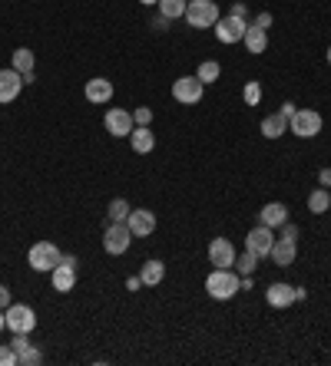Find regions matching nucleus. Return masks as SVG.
<instances>
[{"mask_svg":"<svg viewBox=\"0 0 331 366\" xmlns=\"http://www.w3.org/2000/svg\"><path fill=\"white\" fill-rule=\"evenodd\" d=\"M239 291H242V277H235L229 268H216L206 277V294L212 301H232Z\"/></svg>","mask_w":331,"mask_h":366,"instance_id":"f257e3e1","label":"nucleus"},{"mask_svg":"<svg viewBox=\"0 0 331 366\" xmlns=\"http://www.w3.org/2000/svg\"><path fill=\"white\" fill-rule=\"evenodd\" d=\"M186 23L192 27V30H206V27H216V23H219V7H216L212 0H189Z\"/></svg>","mask_w":331,"mask_h":366,"instance_id":"f03ea898","label":"nucleus"},{"mask_svg":"<svg viewBox=\"0 0 331 366\" xmlns=\"http://www.w3.org/2000/svg\"><path fill=\"white\" fill-rule=\"evenodd\" d=\"M288 132H295L298 139H315L321 132V112H315V109H295L288 116Z\"/></svg>","mask_w":331,"mask_h":366,"instance_id":"7ed1b4c3","label":"nucleus"},{"mask_svg":"<svg viewBox=\"0 0 331 366\" xmlns=\"http://www.w3.org/2000/svg\"><path fill=\"white\" fill-rule=\"evenodd\" d=\"M60 248L56 244H50V241H37L30 248V254H27V261H30L33 270H44V274H54V268L60 264Z\"/></svg>","mask_w":331,"mask_h":366,"instance_id":"20e7f679","label":"nucleus"},{"mask_svg":"<svg viewBox=\"0 0 331 366\" xmlns=\"http://www.w3.org/2000/svg\"><path fill=\"white\" fill-rule=\"evenodd\" d=\"M202 93H206V83H202L199 76H179L176 83H173V99H176V103H182V106H192V103H199V99H202Z\"/></svg>","mask_w":331,"mask_h":366,"instance_id":"39448f33","label":"nucleus"},{"mask_svg":"<svg viewBox=\"0 0 331 366\" xmlns=\"http://www.w3.org/2000/svg\"><path fill=\"white\" fill-rule=\"evenodd\" d=\"M130 241H132V231L126 228V221H110L106 235H103V251L106 254H126Z\"/></svg>","mask_w":331,"mask_h":366,"instance_id":"423d86ee","label":"nucleus"},{"mask_svg":"<svg viewBox=\"0 0 331 366\" xmlns=\"http://www.w3.org/2000/svg\"><path fill=\"white\" fill-rule=\"evenodd\" d=\"M4 313H7V330H13V334H30L37 327V313L27 303H11Z\"/></svg>","mask_w":331,"mask_h":366,"instance_id":"0eeeda50","label":"nucleus"},{"mask_svg":"<svg viewBox=\"0 0 331 366\" xmlns=\"http://www.w3.org/2000/svg\"><path fill=\"white\" fill-rule=\"evenodd\" d=\"M216 37H219V44H239L249 30V20H239V17H219V23L212 27Z\"/></svg>","mask_w":331,"mask_h":366,"instance_id":"6e6552de","label":"nucleus"},{"mask_svg":"<svg viewBox=\"0 0 331 366\" xmlns=\"http://www.w3.org/2000/svg\"><path fill=\"white\" fill-rule=\"evenodd\" d=\"M272 244H275V235H272V228H265V225L252 228L249 237H245V248L252 251V254H258V258H268Z\"/></svg>","mask_w":331,"mask_h":366,"instance_id":"1a4fd4ad","label":"nucleus"},{"mask_svg":"<svg viewBox=\"0 0 331 366\" xmlns=\"http://www.w3.org/2000/svg\"><path fill=\"white\" fill-rule=\"evenodd\" d=\"M126 228L132 231V237H149L156 231V215L146 208H132L130 218H126Z\"/></svg>","mask_w":331,"mask_h":366,"instance_id":"9d476101","label":"nucleus"},{"mask_svg":"<svg viewBox=\"0 0 331 366\" xmlns=\"http://www.w3.org/2000/svg\"><path fill=\"white\" fill-rule=\"evenodd\" d=\"M103 126H106V132L110 136H130L132 129H136V122H132V112H126V109H110L106 112V119H103Z\"/></svg>","mask_w":331,"mask_h":366,"instance_id":"9b49d317","label":"nucleus"},{"mask_svg":"<svg viewBox=\"0 0 331 366\" xmlns=\"http://www.w3.org/2000/svg\"><path fill=\"white\" fill-rule=\"evenodd\" d=\"M209 261L216 268H232L235 264V248L229 237H212L209 241Z\"/></svg>","mask_w":331,"mask_h":366,"instance_id":"f8f14e48","label":"nucleus"},{"mask_svg":"<svg viewBox=\"0 0 331 366\" xmlns=\"http://www.w3.org/2000/svg\"><path fill=\"white\" fill-rule=\"evenodd\" d=\"M23 89V76L17 70H0V103H13Z\"/></svg>","mask_w":331,"mask_h":366,"instance_id":"ddd939ff","label":"nucleus"},{"mask_svg":"<svg viewBox=\"0 0 331 366\" xmlns=\"http://www.w3.org/2000/svg\"><path fill=\"white\" fill-rule=\"evenodd\" d=\"M265 301L272 303V307H278V311H285V307H292L298 297H295V287H292V284H282V280H278V284H268Z\"/></svg>","mask_w":331,"mask_h":366,"instance_id":"4468645a","label":"nucleus"},{"mask_svg":"<svg viewBox=\"0 0 331 366\" xmlns=\"http://www.w3.org/2000/svg\"><path fill=\"white\" fill-rule=\"evenodd\" d=\"M87 99L89 103H96V106H103V103H110L113 99V79H103V76H96V79H87Z\"/></svg>","mask_w":331,"mask_h":366,"instance_id":"2eb2a0df","label":"nucleus"},{"mask_svg":"<svg viewBox=\"0 0 331 366\" xmlns=\"http://www.w3.org/2000/svg\"><path fill=\"white\" fill-rule=\"evenodd\" d=\"M258 218H262L265 228H272V231H275V228H282L288 221V208L282 205V202H268V205L258 211Z\"/></svg>","mask_w":331,"mask_h":366,"instance_id":"dca6fc26","label":"nucleus"},{"mask_svg":"<svg viewBox=\"0 0 331 366\" xmlns=\"http://www.w3.org/2000/svg\"><path fill=\"white\" fill-rule=\"evenodd\" d=\"M268 258L275 261L278 268H288L292 261H295V241H288V237H278L272 251H268Z\"/></svg>","mask_w":331,"mask_h":366,"instance_id":"f3484780","label":"nucleus"},{"mask_svg":"<svg viewBox=\"0 0 331 366\" xmlns=\"http://www.w3.org/2000/svg\"><path fill=\"white\" fill-rule=\"evenodd\" d=\"M77 287V268H66V264H56L54 268V291L70 294Z\"/></svg>","mask_w":331,"mask_h":366,"instance_id":"a211bd4d","label":"nucleus"},{"mask_svg":"<svg viewBox=\"0 0 331 366\" xmlns=\"http://www.w3.org/2000/svg\"><path fill=\"white\" fill-rule=\"evenodd\" d=\"M130 142H132V152H139V155L156 149V136L149 132V126H136V129L130 132Z\"/></svg>","mask_w":331,"mask_h":366,"instance_id":"6ab92c4d","label":"nucleus"},{"mask_svg":"<svg viewBox=\"0 0 331 366\" xmlns=\"http://www.w3.org/2000/svg\"><path fill=\"white\" fill-rule=\"evenodd\" d=\"M285 132H288V116L272 112V116L262 119V136L265 139H278V136H285Z\"/></svg>","mask_w":331,"mask_h":366,"instance_id":"aec40b11","label":"nucleus"},{"mask_svg":"<svg viewBox=\"0 0 331 366\" xmlns=\"http://www.w3.org/2000/svg\"><path fill=\"white\" fill-rule=\"evenodd\" d=\"M242 40H245V46H249V53H265V46H268V30L249 23V30H245Z\"/></svg>","mask_w":331,"mask_h":366,"instance_id":"412c9836","label":"nucleus"},{"mask_svg":"<svg viewBox=\"0 0 331 366\" xmlns=\"http://www.w3.org/2000/svg\"><path fill=\"white\" fill-rule=\"evenodd\" d=\"M163 277H166V264L163 261H146L143 264V270H139V280H143L146 287H156V284H163Z\"/></svg>","mask_w":331,"mask_h":366,"instance_id":"4be33fe9","label":"nucleus"},{"mask_svg":"<svg viewBox=\"0 0 331 366\" xmlns=\"http://www.w3.org/2000/svg\"><path fill=\"white\" fill-rule=\"evenodd\" d=\"M33 66H37V56H33V50H27V46H20V50H13V70L20 76L33 73Z\"/></svg>","mask_w":331,"mask_h":366,"instance_id":"5701e85b","label":"nucleus"},{"mask_svg":"<svg viewBox=\"0 0 331 366\" xmlns=\"http://www.w3.org/2000/svg\"><path fill=\"white\" fill-rule=\"evenodd\" d=\"M156 7H159V13H163L166 20H176V17H186L189 0H159Z\"/></svg>","mask_w":331,"mask_h":366,"instance_id":"b1692460","label":"nucleus"},{"mask_svg":"<svg viewBox=\"0 0 331 366\" xmlns=\"http://www.w3.org/2000/svg\"><path fill=\"white\" fill-rule=\"evenodd\" d=\"M328 205H331V195L325 192V188H315V192L308 195V211L311 215H325Z\"/></svg>","mask_w":331,"mask_h":366,"instance_id":"393cba45","label":"nucleus"},{"mask_svg":"<svg viewBox=\"0 0 331 366\" xmlns=\"http://www.w3.org/2000/svg\"><path fill=\"white\" fill-rule=\"evenodd\" d=\"M235 268H239L242 277H252L255 268H258V254H252V251L245 248V254H235Z\"/></svg>","mask_w":331,"mask_h":366,"instance_id":"a878e982","label":"nucleus"},{"mask_svg":"<svg viewBox=\"0 0 331 366\" xmlns=\"http://www.w3.org/2000/svg\"><path fill=\"white\" fill-rule=\"evenodd\" d=\"M130 202H126V198H113L110 202V211H106V215H110V221H126V218H130Z\"/></svg>","mask_w":331,"mask_h":366,"instance_id":"bb28decb","label":"nucleus"},{"mask_svg":"<svg viewBox=\"0 0 331 366\" xmlns=\"http://www.w3.org/2000/svg\"><path fill=\"white\" fill-rule=\"evenodd\" d=\"M219 73H222V66L216 63V60H206V63L196 70V76L202 79V83H216V79H219Z\"/></svg>","mask_w":331,"mask_h":366,"instance_id":"cd10ccee","label":"nucleus"},{"mask_svg":"<svg viewBox=\"0 0 331 366\" xmlns=\"http://www.w3.org/2000/svg\"><path fill=\"white\" fill-rule=\"evenodd\" d=\"M40 360L44 356H40V350H33V346H27L23 353H17V366H37Z\"/></svg>","mask_w":331,"mask_h":366,"instance_id":"c85d7f7f","label":"nucleus"},{"mask_svg":"<svg viewBox=\"0 0 331 366\" xmlns=\"http://www.w3.org/2000/svg\"><path fill=\"white\" fill-rule=\"evenodd\" d=\"M0 366H17V353L11 344H0Z\"/></svg>","mask_w":331,"mask_h":366,"instance_id":"c756f323","label":"nucleus"},{"mask_svg":"<svg viewBox=\"0 0 331 366\" xmlns=\"http://www.w3.org/2000/svg\"><path fill=\"white\" fill-rule=\"evenodd\" d=\"M132 122H136V126H149V122H153V109L139 106L136 112H132Z\"/></svg>","mask_w":331,"mask_h":366,"instance_id":"7c9ffc66","label":"nucleus"},{"mask_svg":"<svg viewBox=\"0 0 331 366\" xmlns=\"http://www.w3.org/2000/svg\"><path fill=\"white\" fill-rule=\"evenodd\" d=\"M258 99H262V86H258V83H249V86H245V103L255 106Z\"/></svg>","mask_w":331,"mask_h":366,"instance_id":"2f4dec72","label":"nucleus"},{"mask_svg":"<svg viewBox=\"0 0 331 366\" xmlns=\"http://www.w3.org/2000/svg\"><path fill=\"white\" fill-rule=\"evenodd\" d=\"M11 346H13V353H23V350H27V346H33V344H30V336H27V334H13Z\"/></svg>","mask_w":331,"mask_h":366,"instance_id":"473e14b6","label":"nucleus"},{"mask_svg":"<svg viewBox=\"0 0 331 366\" xmlns=\"http://www.w3.org/2000/svg\"><path fill=\"white\" fill-rule=\"evenodd\" d=\"M229 17H239V20H249V7H245L242 0H235V4H232V11H229Z\"/></svg>","mask_w":331,"mask_h":366,"instance_id":"72a5a7b5","label":"nucleus"},{"mask_svg":"<svg viewBox=\"0 0 331 366\" xmlns=\"http://www.w3.org/2000/svg\"><path fill=\"white\" fill-rule=\"evenodd\" d=\"M255 27H262V30H268V27H272V13H268V11L258 13V17H255Z\"/></svg>","mask_w":331,"mask_h":366,"instance_id":"f704fd0d","label":"nucleus"},{"mask_svg":"<svg viewBox=\"0 0 331 366\" xmlns=\"http://www.w3.org/2000/svg\"><path fill=\"white\" fill-rule=\"evenodd\" d=\"M11 307V291H7V284H0V311H7Z\"/></svg>","mask_w":331,"mask_h":366,"instance_id":"c9c22d12","label":"nucleus"},{"mask_svg":"<svg viewBox=\"0 0 331 366\" xmlns=\"http://www.w3.org/2000/svg\"><path fill=\"white\" fill-rule=\"evenodd\" d=\"M282 237H288V241H298V228L285 221V225H282Z\"/></svg>","mask_w":331,"mask_h":366,"instance_id":"e433bc0d","label":"nucleus"},{"mask_svg":"<svg viewBox=\"0 0 331 366\" xmlns=\"http://www.w3.org/2000/svg\"><path fill=\"white\" fill-rule=\"evenodd\" d=\"M318 182H321V188H331V169H321V172H318Z\"/></svg>","mask_w":331,"mask_h":366,"instance_id":"4c0bfd02","label":"nucleus"},{"mask_svg":"<svg viewBox=\"0 0 331 366\" xmlns=\"http://www.w3.org/2000/svg\"><path fill=\"white\" fill-rule=\"evenodd\" d=\"M278 112H282V116H292V112H295V103H282V109H278Z\"/></svg>","mask_w":331,"mask_h":366,"instance_id":"58836bf2","label":"nucleus"},{"mask_svg":"<svg viewBox=\"0 0 331 366\" xmlns=\"http://www.w3.org/2000/svg\"><path fill=\"white\" fill-rule=\"evenodd\" d=\"M60 264H66V268H77V258H73V254H63V258H60Z\"/></svg>","mask_w":331,"mask_h":366,"instance_id":"ea45409f","label":"nucleus"},{"mask_svg":"<svg viewBox=\"0 0 331 366\" xmlns=\"http://www.w3.org/2000/svg\"><path fill=\"white\" fill-rule=\"evenodd\" d=\"M139 284H143L139 277H130V280H126V287H130V291H139Z\"/></svg>","mask_w":331,"mask_h":366,"instance_id":"a19ab883","label":"nucleus"},{"mask_svg":"<svg viewBox=\"0 0 331 366\" xmlns=\"http://www.w3.org/2000/svg\"><path fill=\"white\" fill-rule=\"evenodd\" d=\"M153 27H159V30H163V27H169V20H166L163 13H159V17H156V20H153Z\"/></svg>","mask_w":331,"mask_h":366,"instance_id":"79ce46f5","label":"nucleus"},{"mask_svg":"<svg viewBox=\"0 0 331 366\" xmlns=\"http://www.w3.org/2000/svg\"><path fill=\"white\" fill-rule=\"evenodd\" d=\"M4 327H7V313L0 311V334H4Z\"/></svg>","mask_w":331,"mask_h":366,"instance_id":"37998d69","label":"nucleus"},{"mask_svg":"<svg viewBox=\"0 0 331 366\" xmlns=\"http://www.w3.org/2000/svg\"><path fill=\"white\" fill-rule=\"evenodd\" d=\"M139 4H146V7H153V4H159V0H139Z\"/></svg>","mask_w":331,"mask_h":366,"instance_id":"c03bdc74","label":"nucleus"},{"mask_svg":"<svg viewBox=\"0 0 331 366\" xmlns=\"http://www.w3.org/2000/svg\"><path fill=\"white\" fill-rule=\"evenodd\" d=\"M328 63H331V46H328Z\"/></svg>","mask_w":331,"mask_h":366,"instance_id":"a18cd8bd","label":"nucleus"}]
</instances>
